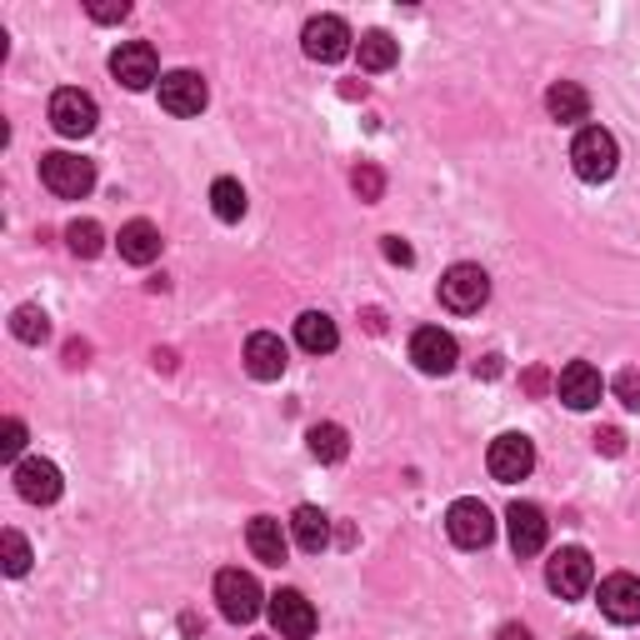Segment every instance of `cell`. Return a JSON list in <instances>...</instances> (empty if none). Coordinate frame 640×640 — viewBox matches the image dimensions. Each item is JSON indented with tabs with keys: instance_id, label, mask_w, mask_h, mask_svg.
<instances>
[{
	"instance_id": "obj_23",
	"label": "cell",
	"mask_w": 640,
	"mask_h": 640,
	"mask_svg": "<svg viewBox=\"0 0 640 640\" xmlns=\"http://www.w3.org/2000/svg\"><path fill=\"white\" fill-rule=\"evenodd\" d=\"M546 110H550V120H560V126H576V120L591 116V95H585L576 81H556L546 91Z\"/></svg>"
},
{
	"instance_id": "obj_35",
	"label": "cell",
	"mask_w": 640,
	"mask_h": 640,
	"mask_svg": "<svg viewBox=\"0 0 640 640\" xmlns=\"http://www.w3.org/2000/svg\"><path fill=\"white\" fill-rule=\"evenodd\" d=\"M386 261H391V265H411V261H415V250L405 246L401 236H386Z\"/></svg>"
},
{
	"instance_id": "obj_24",
	"label": "cell",
	"mask_w": 640,
	"mask_h": 640,
	"mask_svg": "<svg viewBox=\"0 0 640 640\" xmlns=\"http://www.w3.org/2000/svg\"><path fill=\"white\" fill-rule=\"evenodd\" d=\"M306 446H310V455H316L320 465L345 461V451H351V440H345V430L335 426V420H320V426H310Z\"/></svg>"
},
{
	"instance_id": "obj_11",
	"label": "cell",
	"mask_w": 640,
	"mask_h": 640,
	"mask_svg": "<svg viewBox=\"0 0 640 640\" xmlns=\"http://www.w3.org/2000/svg\"><path fill=\"white\" fill-rule=\"evenodd\" d=\"M110 75H116L126 91H145V85L161 81V60H155L151 40H126V46L110 56Z\"/></svg>"
},
{
	"instance_id": "obj_22",
	"label": "cell",
	"mask_w": 640,
	"mask_h": 640,
	"mask_svg": "<svg viewBox=\"0 0 640 640\" xmlns=\"http://www.w3.org/2000/svg\"><path fill=\"white\" fill-rule=\"evenodd\" d=\"M161 230L151 226V221H131V226H120V261L131 265H151L155 256H161Z\"/></svg>"
},
{
	"instance_id": "obj_30",
	"label": "cell",
	"mask_w": 640,
	"mask_h": 640,
	"mask_svg": "<svg viewBox=\"0 0 640 640\" xmlns=\"http://www.w3.org/2000/svg\"><path fill=\"white\" fill-rule=\"evenodd\" d=\"M21 451H25V420L5 415V426H0V455H5V461H15Z\"/></svg>"
},
{
	"instance_id": "obj_20",
	"label": "cell",
	"mask_w": 640,
	"mask_h": 640,
	"mask_svg": "<svg viewBox=\"0 0 640 640\" xmlns=\"http://www.w3.org/2000/svg\"><path fill=\"white\" fill-rule=\"evenodd\" d=\"M296 341L310 356H331L335 345H341V331H335V320L325 316V310H306V316L296 320Z\"/></svg>"
},
{
	"instance_id": "obj_19",
	"label": "cell",
	"mask_w": 640,
	"mask_h": 640,
	"mask_svg": "<svg viewBox=\"0 0 640 640\" xmlns=\"http://www.w3.org/2000/svg\"><path fill=\"white\" fill-rule=\"evenodd\" d=\"M291 541H296L306 556H320V550L331 546V515L320 506H296V515H291Z\"/></svg>"
},
{
	"instance_id": "obj_8",
	"label": "cell",
	"mask_w": 640,
	"mask_h": 640,
	"mask_svg": "<svg viewBox=\"0 0 640 640\" xmlns=\"http://www.w3.org/2000/svg\"><path fill=\"white\" fill-rule=\"evenodd\" d=\"M486 465H490V475H496L500 486H515V481H525V475L535 471L531 436H521V430H506V436H496V440H490Z\"/></svg>"
},
{
	"instance_id": "obj_7",
	"label": "cell",
	"mask_w": 640,
	"mask_h": 640,
	"mask_svg": "<svg viewBox=\"0 0 640 640\" xmlns=\"http://www.w3.org/2000/svg\"><path fill=\"white\" fill-rule=\"evenodd\" d=\"M351 25L341 21V15H310L306 31H300V46H306L310 60H320V66H335V60L351 56Z\"/></svg>"
},
{
	"instance_id": "obj_4",
	"label": "cell",
	"mask_w": 640,
	"mask_h": 640,
	"mask_svg": "<svg viewBox=\"0 0 640 640\" xmlns=\"http://www.w3.org/2000/svg\"><path fill=\"white\" fill-rule=\"evenodd\" d=\"M490 300V275L481 265H451L440 275V306L455 316H475Z\"/></svg>"
},
{
	"instance_id": "obj_16",
	"label": "cell",
	"mask_w": 640,
	"mask_h": 640,
	"mask_svg": "<svg viewBox=\"0 0 640 640\" xmlns=\"http://www.w3.org/2000/svg\"><path fill=\"white\" fill-rule=\"evenodd\" d=\"M506 525H510V550L515 556H535V550L546 546V510L531 506V500H515V506L506 510Z\"/></svg>"
},
{
	"instance_id": "obj_9",
	"label": "cell",
	"mask_w": 640,
	"mask_h": 640,
	"mask_svg": "<svg viewBox=\"0 0 640 640\" xmlns=\"http://www.w3.org/2000/svg\"><path fill=\"white\" fill-rule=\"evenodd\" d=\"M411 360L415 370H426V376H451L455 360H461V345H455L451 331H440V325H420L411 335Z\"/></svg>"
},
{
	"instance_id": "obj_18",
	"label": "cell",
	"mask_w": 640,
	"mask_h": 640,
	"mask_svg": "<svg viewBox=\"0 0 640 640\" xmlns=\"http://www.w3.org/2000/svg\"><path fill=\"white\" fill-rule=\"evenodd\" d=\"M285 345H281V335H271V331H256L246 341V370L256 380H281L285 376Z\"/></svg>"
},
{
	"instance_id": "obj_15",
	"label": "cell",
	"mask_w": 640,
	"mask_h": 640,
	"mask_svg": "<svg viewBox=\"0 0 640 640\" xmlns=\"http://www.w3.org/2000/svg\"><path fill=\"white\" fill-rule=\"evenodd\" d=\"M601 391H605L601 370H595L591 360H570L556 380V395L570 405V411H595V405H601Z\"/></svg>"
},
{
	"instance_id": "obj_36",
	"label": "cell",
	"mask_w": 640,
	"mask_h": 640,
	"mask_svg": "<svg viewBox=\"0 0 640 640\" xmlns=\"http://www.w3.org/2000/svg\"><path fill=\"white\" fill-rule=\"evenodd\" d=\"M85 360H91V345H85V341H71V345H66V366H71V370H81Z\"/></svg>"
},
{
	"instance_id": "obj_2",
	"label": "cell",
	"mask_w": 640,
	"mask_h": 640,
	"mask_svg": "<svg viewBox=\"0 0 640 640\" xmlns=\"http://www.w3.org/2000/svg\"><path fill=\"white\" fill-rule=\"evenodd\" d=\"M40 180L56 190L60 201H81V195H91V186H95V166L85 161V155L50 151V155H40Z\"/></svg>"
},
{
	"instance_id": "obj_34",
	"label": "cell",
	"mask_w": 640,
	"mask_h": 640,
	"mask_svg": "<svg viewBox=\"0 0 640 640\" xmlns=\"http://www.w3.org/2000/svg\"><path fill=\"white\" fill-rule=\"evenodd\" d=\"M595 451H605V455H620V451H626V436H620L616 426L595 430Z\"/></svg>"
},
{
	"instance_id": "obj_14",
	"label": "cell",
	"mask_w": 640,
	"mask_h": 640,
	"mask_svg": "<svg viewBox=\"0 0 640 640\" xmlns=\"http://www.w3.org/2000/svg\"><path fill=\"white\" fill-rule=\"evenodd\" d=\"M205 100H211V85H205L195 71L161 75V106H166L170 116H201Z\"/></svg>"
},
{
	"instance_id": "obj_10",
	"label": "cell",
	"mask_w": 640,
	"mask_h": 640,
	"mask_svg": "<svg viewBox=\"0 0 640 640\" xmlns=\"http://www.w3.org/2000/svg\"><path fill=\"white\" fill-rule=\"evenodd\" d=\"M95 120H100V110H95V100H91L85 91L66 85V91L50 95V126H56L60 135L81 141V135H91V131H95Z\"/></svg>"
},
{
	"instance_id": "obj_28",
	"label": "cell",
	"mask_w": 640,
	"mask_h": 640,
	"mask_svg": "<svg viewBox=\"0 0 640 640\" xmlns=\"http://www.w3.org/2000/svg\"><path fill=\"white\" fill-rule=\"evenodd\" d=\"M66 246H71V256H81V261H95V256L106 250V230L95 226V221H71V226H66Z\"/></svg>"
},
{
	"instance_id": "obj_21",
	"label": "cell",
	"mask_w": 640,
	"mask_h": 640,
	"mask_svg": "<svg viewBox=\"0 0 640 640\" xmlns=\"http://www.w3.org/2000/svg\"><path fill=\"white\" fill-rule=\"evenodd\" d=\"M246 541H250V550H256V560H265V566H281L285 550H291V541H285L275 515H256V521L246 525Z\"/></svg>"
},
{
	"instance_id": "obj_27",
	"label": "cell",
	"mask_w": 640,
	"mask_h": 640,
	"mask_svg": "<svg viewBox=\"0 0 640 640\" xmlns=\"http://www.w3.org/2000/svg\"><path fill=\"white\" fill-rule=\"evenodd\" d=\"M11 335L21 345H40V341H50V316L40 306H21L11 316Z\"/></svg>"
},
{
	"instance_id": "obj_13",
	"label": "cell",
	"mask_w": 640,
	"mask_h": 640,
	"mask_svg": "<svg viewBox=\"0 0 640 640\" xmlns=\"http://www.w3.org/2000/svg\"><path fill=\"white\" fill-rule=\"evenodd\" d=\"M15 490H21V500H31V506H50V500H60V490H66L60 465L56 461H40V455L21 461V465H15Z\"/></svg>"
},
{
	"instance_id": "obj_39",
	"label": "cell",
	"mask_w": 640,
	"mask_h": 640,
	"mask_svg": "<svg viewBox=\"0 0 640 640\" xmlns=\"http://www.w3.org/2000/svg\"><path fill=\"white\" fill-rule=\"evenodd\" d=\"M570 640H591V636H570Z\"/></svg>"
},
{
	"instance_id": "obj_29",
	"label": "cell",
	"mask_w": 640,
	"mask_h": 640,
	"mask_svg": "<svg viewBox=\"0 0 640 640\" xmlns=\"http://www.w3.org/2000/svg\"><path fill=\"white\" fill-rule=\"evenodd\" d=\"M0 566H5V576H25V570H31V546H25L21 531L0 535Z\"/></svg>"
},
{
	"instance_id": "obj_5",
	"label": "cell",
	"mask_w": 640,
	"mask_h": 640,
	"mask_svg": "<svg viewBox=\"0 0 640 640\" xmlns=\"http://www.w3.org/2000/svg\"><path fill=\"white\" fill-rule=\"evenodd\" d=\"M446 531H451V541L461 550H486L490 541H496V515H490L481 500L465 496L446 510Z\"/></svg>"
},
{
	"instance_id": "obj_33",
	"label": "cell",
	"mask_w": 640,
	"mask_h": 640,
	"mask_svg": "<svg viewBox=\"0 0 640 640\" xmlns=\"http://www.w3.org/2000/svg\"><path fill=\"white\" fill-rule=\"evenodd\" d=\"M85 11H91V21H100V25H116V21H126V15H131V5H126V0H120V5H100V0H91Z\"/></svg>"
},
{
	"instance_id": "obj_38",
	"label": "cell",
	"mask_w": 640,
	"mask_h": 640,
	"mask_svg": "<svg viewBox=\"0 0 640 640\" xmlns=\"http://www.w3.org/2000/svg\"><path fill=\"white\" fill-rule=\"evenodd\" d=\"M496 640H531V630L525 626H515V620H510V626H500V636Z\"/></svg>"
},
{
	"instance_id": "obj_12",
	"label": "cell",
	"mask_w": 640,
	"mask_h": 640,
	"mask_svg": "<svg viewBox=\"0 0 640 640\" xmlns=\"http://www.w3.org/2000/svg\"><path fill=\"white\" fill-rule=\"evenodd\" d=\"M271 626L281 640H310L316 636V605L300 591H275L271 595Z\"/></svg>"
},
{
	"instance_id": "obj_31",
	"label": "cell",
	"mask_w": 640,
	"mask_h": 640,
	"mask_svg": "<svg viewBox=\"0 0 640 640\" xmlns=\"http://www.w3.org/2000/svg\"><path fill=\"white\" fill-rule=\"evenodd\" d=\"M351 186H356L360 201H380V190H386V176H380L376 166H360L356 176H351Z\"/></svg>"
},
{
	"instance_id": "obj_17",
	"label": "cell",
	"mask_w": 640,
	"mask_h": 640,
	"mask_svg": "<svg viewBox=\"0 0 640 640\" xmlns=\"http://www.w3.org/2000/svg\"><path fill=\"white\" fill-rule=\"evenodd\" d=\"M601 611L605 620H616V626H636L640 620V581L616 570V576H605L601 581Z\"/></svg>"
},
{
	"instance_id": "obj_1",
	"label": "cell",
	"mask_w": 640,
	"mask_h": 640,
	"mask_svg": "<svg viewBox=\"0 0 640 640\" xmlns=\"http://www.w3.org/2000/svg\"><path fill=\"white\" fill-rule=\"evenodd\" d=\"M570 166H576V176L581 180H591V186L611 180L616 176V166H620L616 135L605 131V126H585V131L576 135V145H570Z\"/></svg>"
},
{
	"instance_id": "obj_6",
	"label": "cell",
	"mask_w": 640,
	"mask_h": 640,
	"mask_svg": "<svg viewBox=\"0 0 640 640\" xmlns=\"http://www.w3.org/2000/svg\"><path fill=\"white\" fill-rule=\"evenodd\" d=\"M215 601H221V616L246 626V620L261 616V585L250 570H221L215 576Z\"/></svg>"
},
{
	"instance_id": "obj_25",
	"label": "cell",
	"mask_w": 640,
	"mask_h": 640,
	"mask_svg": "<svg viewBox=\"0 0 640 640\" xmlns=\"http://www.w3.org/2000/svg\"><path fill=\"white\" fill-rule=\"evenodd\" d=\"M356 50H360V71H391L395 60H401V46L386 31H366Z\"/></svg>"
},
{
	"instance_id": "obj_3",
	"label": "cell",
	"mask_w": 640,
	"mask_h": 640,
	"mask_svg": "<svg viewBox=\"0 0 640 640\" xmlns=\"http://www.w3.org/2000/svg\"><path fill=\"white\" fill-rule=\"evenodd\" d=\"M546 585L560 595V601H581L595 585V560L585 556L581 546H560L556 556L546 560Z\"/></svg>"
},
{
	"instance_id": "obj_32",
	"label": "cell",
	"mask_w": 640,
	"mask_h": 640,
	"mask_svg": "<svg viewBox=\"0 0 640 640\" xmlns=\"http://www.w3.org/2000/svg\"><path fill=\"white\" fill-rule=\"evenodd\" d=\"M616 401L630 405V411H640V370H620L616 376Z\"/></svg>"
},
{
	"instance_id": "obj_26",
	"label": "cell",
	"mask_w": 640,
	"mask_h": 640,
	"mask_svg": "<svg viewBox=\"0 0 640 640\" xmlns=\"http://www.w3.org/2000/svg\"><path fill=\"white\" fill-rule=\"evenodd\" d=\"M211 211H215V221H240L246 215V190H240V180H230V176H221L211 186Z\"/></svg>"
},
{
	"instance_id": "obj_37",
	"label": "cell",
	"mask_w": 640,
	"mask_h": 640,
	"mask_svg": "<svg viewBox=\"0 0 640 640\" xmlns=\"http://www.w3.org/2000/svg\"><path fill=\"white\" fill-rule=\"evenodd\" d=\"M475 376H500V356H486V360H475Z\"/></svg>"
}]
</instances>
